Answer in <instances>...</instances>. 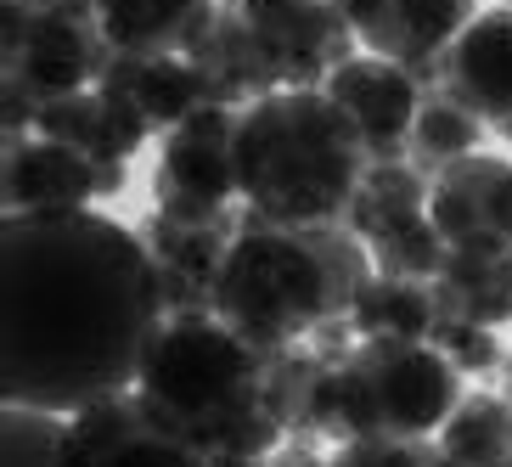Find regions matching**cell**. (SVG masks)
Listing matches in <instances>:
<instances>
[{
  "mask_svg": "<svg viewBox=\"0 0 512 467\" xmlns=\"http://www.w3.org/2000/svg\"><path fill=\"white\" fill-rule=\"evenodd\" d=\"M169 321L147 237L96 209L6 214L0 226V400L79 411L136 389Z\"/></svg>",
  "mask_w": 512,
  "mask_h": 467,
  "instance_id": "1",
  "label": "cell"
},
{
  "mask_svg": "<svg viewBox=\"0 0 512 467\" xmlns=\"http://www.w3.org/2000/svg\"><path fill=\"white\" fill-rule=\"evenodd\" d=\"M372 271V248L349 220L287 226L248 209L214 282V316L271 355L316 338L327 321H349V304Z\"/></svg>",
  "mask_w": 512,
  "mask_h": 467,
  "instance_id": "2",
  "label": "cell"
},
{
  "mask_svg": "<svg viewBox=\"0 0 512 467\" xmlns=\"http://www.w3.org/2000/svg\"><path fill=\"white\" fill-rule=\"evenodd\" d=\"M136 394L192 445L197 462H259L287 434L265 400V349L214 310L164 321L136 372Z\"/></svg>",
  "mask_w": 512,
  "mask_h": 467,
  "instance_id": "3",
  "label": "cell"
},
{
  "mask_svg": "<svg viewBox=\"0 0 512 467\" xmlns=\"http://www.w3.org/2000/svg\"><path fill=\"white\" fill-rule=\"evenodd\" d=\"M372 152L327 85H287L242 107L237 186L242 203L287 226H332L355 203Z\"/></svg>",
  "mask_w": 512,
  "mask_h": 467,
  "instance_id": "4",
  "label": "cell"
},
{
  "mask_svg": "<svg viewBox=\"0 0 512 467\" xmlns=\"http://www.w3.org/2000/svg\"><path fill=\"white\" fill-rule=\"evenodd\" d=\"M462 400V372L434 338H361L332 361L310 434L327 439H434Z\"/></svg>",
  "mask_w": 512,
  "mask_h": 467,
  "instance_id": "5",
  "label": "cell"
},
{
  "mask_svg": "<svg viewBox=\"0 0 512 467\" xmlns=\"http://www.w3.org/2000/svg\"><path fill=\"white\" fill-rule=\"evenodd\" d=\"M0 57H6V79L29 85L40 102H51V96L96 85L113 62V46H107V34L96 29L91 12L6 0L0 6Z\"/></svg>",
  "mask_w": 512,
  "mask_h": 467,
  "instance_id": "6",
  "label": "cell"
},
{
  "mask_svg": "<svg viewBox=\"0 0 512 467\" xmlns=\"http://www.w3.org/2000/svg\"><path fill=\"white\" fill-rule=\"evenodd\" d=\"M237 130H242V107H226V102L197 107L186 124L164 130L152 203L175 214V220H226L231 203L242 197Z\"/></svg>",
  "mask_w": 512,
  "mask_h": 467,
  "instance_id": "7",
  "label": "cell"
},
{
  "mask_svg": "<svg viewBox=\"0 0 512 467\" xmlns=\"http://www.w3.org/2000/svg\"><path fill=\"white\" fill-rule=\"evenodd\" d=\"M259 57L271 62L276 85H327L338 62L355 57V29L338 0H237Z\"/></svg>",
  "mask_w": 512,
  "mask_h": 467,
  "instance_id": "8",
  "label": "cell"
},
{
  "mask_svg": "<svg viewBox=\"0 0 512 467\" xmlns=\"http://www.w3.org/2000/svg\"><path fill=\"white\" fill-rule=\"evenodd\" d=\"M68 467H197V451L136 389H119L68 411Z\"/></svg>",
  "mask_w": 512,
  "mask_h": 467,
  "instance_id": "9",
  "label": "cell"
},
{
  "mask_svg": "<svg viewBox=\"0 0 512 467\" xmlns=\"http://www.w3.org/2000/svg\"><path fill=\"white\" fill-rule=\"evenodd\" d=\"M366 51L406 62L422 85H439L445 51L479 17V0H338Z\"/></svg>",
  "mask_w": 512,
  "mask_h": 467,
  "instance_id": "10",
  "label": "cell"
},
{
  "mask_svg": "<svg viewBox=\"0 0 512 467\" xmlns=\"http://www.w3.org/2000/svg\"><path fill=\"white\" fill-rule=\"evenodd\" d=\"M124 192V175L102 169L96 158L62 147L51 136L6 141L0 164V197L6 214H62V209H91V197Z\"/></svg>",
  "mask_w": 512,
  "mask_h": 467,
  "instance_id": "11",
  "label": "cell"
},
{
  "mask_svg": "<svg viewBox=\"0 0 512 467\" xmlns=\"http://www.w3.org/2000/svg\"><path fill=\"white\" fill-rule=\"evenodd\" d=\"M327 96L355 119L372 158H406L411 124H417V107L428 96V85L411 74L406 62H389L377 51H366V57H349L332 68Z\"/></svg>",
  "mask_w": 512,
  "mask_h": 467,
  "instance_id": "12",
  "label": "cell"
},
{
  "mask_svg": "<svg viewBox=\"0 0 512 467\" xmlns=\"http://www.w3.org/2000/svg\"><path fill=\"white\" fill-rule=\"evenodd\" d=\"M152 259L164 271V299L169 316H186V310H214V282H220V265L231 254V237H237V220H175V214L152 209L147 226Z\"/></svg>",
  "mask_w": 512,
  "mask_h": 467,
  "instance_id": "13",
  "label": "cell"
},
{
  "mask_svg": "<svg viewBox=\"0 0 512 467\" xmlns=\"http://www.w3.org/2000/svg\"><path fill=\"white\" fill-rule=\"evenodd\" d=\"M434 226L451 242H512V158L467 152L434 175Z\"/></svg>",
  "mask_w": 512,
  "mask_h": 467,
  "instance_id": "14",
  "label": "cell"
},
{
  "mask_svg": "<svg viewBox=\"0 0 512 467\" xmlns=\"http://www.w3.org/2000/svg\"><path fill=\"white\" fill-rule=\"evenodd\" d=\"M439 85L462 107H473L484 124L512 119V6L479 12L445 51Z\"/></svg>",
  "mask_w": 512,
  "mask_h": 467,
  "instance_id": "15",
  "label": "cell"
},
{
  "mask_svg": "<svg viewBox=\"0 0 512 467\" xmlns=\"http://www.w3.org/2000/svg\"><path fill=\"white\" fill-rule=\"evenodd\" d=\"M434 299L445 321H512V242H451L434 276Z\"/></svg>",
  "mask_w": 512,
  "mask_h": 467,
  "instance_id": "16",
  "label": "cell"
},
{
  "mask_svg": "<svg viewBox=\"0 0 512 467\" xmlns=\"http://www.w3.org/2000/svg\"><path fill=\"white\" fill-rule=\"evenodd\" d=\"M102 85H119L130 102L147 113L152 130H175L197 113V107H209L214 91L209 79L197 74V62L186 51H169V57H136V51H113L107 62Z\"/></svg>",
  "mask_w": 512,
  "mask_h": 467,
  "instance_id": "17",
  "label": "cell"
},
{
  "mask_svg": "<svg viewBox=\"0 0 512 467\" xmlns=\"http://www.w3.org/2000/svg\"><path fill=\"white\" fill-rule=\"evenodd\" d=\"M220 0H96V29L113 51L136 57H169L186 51L214 23Z\"/></svg>",
  "mask_w": 512,
  "mask_h": 467,
  "instance_id": "18",
  "label": "cell"
},
{
  "mask_svg": "<svg viewBox=\"0 0 512 467\" xmlns=\"http://www.w3.org/2000/svg\"><path fill=\"white\" fill-rule=\"evenodd\" d=\"M428 197H434V175H422L411 158H372L344 220L372 242V237H383V231L428 214Z\"/></svg>",
  "mask_w": 512,
  "mask_h": 467,
  "instance_id": "19",
  "label": "cell"
},
{
  "mask_svg": "<svg viewBox=\"0 0 512 467\" xmlns=\"http://www.w3.org/2000/svg\"><path fill=\"white\" fill-rule=\"evenodd\" d=\"M439 321V299L434 282H417V276H389L372 271L366 287L349 304V327L361 338H428Z\"/></svg>",
  "mask_w": 512,
  "mask_h": 467,
  "instance_id": "20",
  "label": "cell"
},
{
  "mask_svg": "<svg viewBox=\"0 0 512 467\" xmlns=\"http://www.w3.org/2000/svg\"><path fill=\"white\" fill-rule=\"evenodd\" d=\"M479 141H484V119L439 85V91H428L422 107H417L406 158L422 169V175H439L445 164H456V158H467V152H479Z\"/></svg>",
  "mask_w": 512,
  "mask_h": 467,
  "instance_id": "21",
  "label": "cell"
},
{
  "mask_svg": "<svg viewBox=\"0 0 512 467\" xmlns=\"http://www.w3.org/2000/svg\"><path fill=\"white\" fill-rule=\"evenodd\" d=\"M439 451H445V462L467 467L512 462V406L501 394H462L439 428Z\"/></svg>",
  "mask_w": 512,
  "mask_h": 467,
  "instance_id": "22",
  "label": "cell"
},
{
  "mask_svg": "<svg viewBox=\"0 0 512 467\" xmlns=\"http://www.w3.org/2000/svg\"><path fill=\"white\" fill-rule=\"evenodd\" d=\"M327 366L332 361H321V355H310V349H299V344L265 355V400H271L276 422H282L287 434H310V422H316V394H321Z\"/></svg>",
  "mask_w": 512,
  "mask_h": 467,
  "instance_id": "23",
  "label": "cell"
},
{
  "mask_svg": "<svg viewBox=\"0 0 512 467\" xmlns=\"http://www.w3.org/2000/svg\"><path fill=\"white\" fill-rule=\"evenodd\" d=\"M0 456H6V467H68V411L6 400V411H0Z\"/></svg>",
  "mask_w": 512,
  "mask_h": 467,
  "instance_id": "24",
  "label": "cell"
},
{
  "mask_svg": "<svg viewBox=\"0 0 512 467\" xmlns=\"http://www.w3.org/2000/svg\"><path fill=\"white\" fill-rule=\"evenodd\" d=\"M366 248H372L377 271L434 282L439 265H445V254H451V237L434 226V214H417V220H406V226H394V231H383V237H372Z\"/></svg>",
  "mask_w": 512,
  "mask_h": 467,
  "instance_id": "25",
  "label": "cell"
},
{
  "mask_svg": "<svg viewBox=\"0 0 512 467\" xmlns=\"http://www.w3.org/2000/svg\"><path fill=\"white\" fill-rule=\"evenodd\" d=\"M428 338H434V344L456 361V372H467V377L496 372L501 366V338H496V327H484V321H445L439 316Z\"/></svg>",
  "mask_w": 512,
  "mask_h": 467,
  "instance_id": "26",
  "label": "cell"
},
{
  "mask_svg": "<svg viewBox=\"0 0 512 467\" xmlns=\"http://www.w3.org/2000/svg\"><path fill=\"white\" fill-rule=\"evenodd\" d=\"M501 6H512V0H501Z\"/></svg>",
  "mask_w": 512,
  "mask_h": 467,
  "instance_id": "27",
  "label": "cell"
}]
</instances>
